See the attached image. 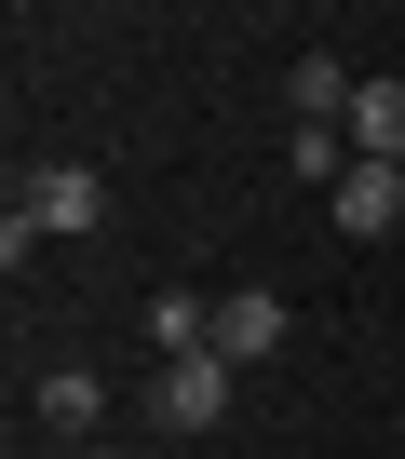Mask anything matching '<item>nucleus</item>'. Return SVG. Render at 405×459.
<instances>
[{
	"label": "nucleus",
	"mask_w": 405,
	"mask_h": 459,
	"mask_svg": "<svg viewBox=\"0 0 405 459\" xmlns=\"http://www.w3.org/2000/svg\"><path fill=\"white\" fill-rule=\"evenodd\" d=\"M230 378H244V365H217V351H189V365H149V378H135V419L189 446V432H217V419H230Z\"/></svg>",
	"instance_id": "nucleus-1"
},
{
	"label": "nucleus",
	"mask_w": 405,
	"mask_h": 459,
	"mask_svg": "<svg viewBox=\"0 0 405 459\" xmlns=\"http://www.w3.org/2000/svg\"><path fill=\"white\" fill-rule=\"evenodd\" d=\"M28 419L68 432V446H95V432H108V378H95V365H41V378H28Z\"/></svg>",
	"instance_id": "nucleus-4"
},
{
	"label": "nucleus",
	"mask_w": 405,
	"mask_h": 459,
	"mask_svg": "<svg viewBox=\"0 0 405 459\" xmlns=\"http://www.w3.org/2000/svg\"><path fill=\"white\" fill-rule=\"evenodd\" d=\"M351 95H365V82H351L338 55H297V68H284V108H297V122H338V135H351Z\"/></svg>",
	"instance_id": "nucleus-7"
},
{
	"label": "nucleus",
	"mask_w": 405,
	"mask_h": 459,
	"mask_svg": "<svg viewBox=\"0 0 405 459\" xmlns=\"http://www.w3.org/2000/svg\"><path fill=\"white\" fill-rule=\"evenodd\" d=\"M149 351H162V365H189V351H217V298H189V284H162V298H149Z\"/></svg>",
	"instance_id": "nucleus-6"
},
{
	"label": "nucleus",
	"mask_w": 405,
	"mask_h": 459,
	"mask_svg": "<svg viewBox=\"0 0 405 459\" xmlns=\"http://www.w3.org/2000/svg\"><path fill=\"white\" fill-rule=\"evenodd\" d=\"M284 176L338 189V176H351V135H338V122H284Z\"/></svg>",
	"instance_id": "nucleus-9"
},
{
	"label": "nucleus",
	"mask_w": 405,
	"mask_h": 459,
	"mask_svg": "<svg viewBox=\"0 0 405 459\" xmlns=\"http://www.w3.org/2000/svg\"><path fill=\"white\" fill-rule=\"evenodd\" d=\"M324 216H338V244H392V216H405V176H392V162H351V176L324 189Z\"/></svg>",
	"instance_id": "nucleus-5"
},
{
	"label": "nucleus",
	"mask_w": 405,
	"mask_h": 459,
	"mask_svg": "<svg viewBox=\"0 0 405 459\" xmlns=\"http://www.w3.org/2000/svg\"><path fill=\"white\" fill-rule=\"evenodd\" d=\"M392 176H405V162H392Z\"/></svg>",
	"instance_id": "nucleus-11"
},
{
	"label": "nucleus",
	"mask_w": 405,
	"mask_h": 459,
	"mask_svg": "<svg viewBox=\"0 0 405 459\" xmlns=\"http://www.w3.org/2000/svg\"><path fill=\"white\" fill-rule=\"evenodd\" d=\"M14 216H28V244H82V230L108 216V176H95V162H41V176L14 189Z\"/></svg>",
	"instance_id": "nucleus-2"
},
{
	"label": "nucleus",
	"mask_w": 405,
	"mask_h": 459,
	"mask_svg": "<svg viewBox=\"0 0 405 459\" xmlns=\"http://www.w3.org/2000/svg\"><path fill=\"white\" fill-rule=\"evenodd\" d=\"M351 162H405V82H365L351 95Z\"/></svg>",
	"instance_id": "nucleus-8"
},
{
	"label": "nucleus",
	"mask_w": 405,
	"mask_h": 459,
	"mask_svg": "<svg viewBox=\"0 0 405 459\" xmlns=\"http://www.w3.org/2000/svg\"><path fill=\"white\" fill-rule=\"evenodd\" d=\"M82 459H122V446H82Z\"/></svg>",
	"instance_id": "nucleus-10"
},
{
	"label": "nucleus",
	"mask_w": 405,
	"mask_h": 459,
	"mask_svg": "<svg viewBox=\"0 0 405 459\" xmlns=\"http://www.w3.org/2000/svg\"><path fill=\"white\" fill-rule=\"evenodd\" d=\"M284 338H297V311H284L271 284H230V298H217V365H271Z\"/></svg>",
	"instance_id": "nucleus-3"
}]
</instances>
